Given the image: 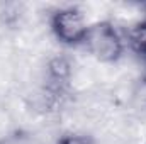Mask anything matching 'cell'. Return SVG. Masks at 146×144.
I'll list each match as a JSON object with an SVG mask.
<instances>
[{
    "label": "cell",
    "instance_id": "277c9868",
    "mask_svg": "<svg viewBox=\"0 0 146 144\" xmlns=\"http://www.w3.org/2000/svg\"><path fill=\"white\" fill-rule=\"evenodd\" d=\"M49 76L54 83H66L72 73V66L68 63V59L65 58H54L49 63Z\"/></svg>",
    "mask_w": 146,
    "mask_h": 144
},
{
    "label": "cell",
    "instance_id": "3957f363",
    "mask_svg": "<svg viewBox=\"0 0 146 144\" xmlns=\"http://www.w3.org/2000/svg\"><path fill=\"white\" fill-rule=\"evenodd\" d=\"M127 42L134 54L146 61V19L134 24L127 32Z\"/></svg>",
    "mask_w": 146,
    "mask_h": 144
},
{
    "label": "cell",
    "instance_id": "5b68a950",
    "mask_svg": "<svg viewBox=\"0 0 146 144\" xmlns=\"http://www.w3.org/2000/svg\"><path fill=\"white\" fill-rule=\"evenodd\" d=\"M58 144H94V141L83 134H66V136L60 137Z\"/></svg>",
    "mask_w": 146,
    "mask_h": 144
},
{
    "label": "cell",
    "instance_id": "7a4b0ae2",
    "mask_svg": "<svg viewBox=\"0 0 146 144\" xmlns=\"http://www.w3.org/2000/svg\"><path fill=\"white\" fill-rule=\"evenodd\" d=\"M51 31L56 39L65 46H80L83 44L88 24L76 7H63L53 12L51 15Z\"/></svg>",
    "mask_w": 146,
    "mask_h": 144
},
{
    "label": "cell",
    "instance_id": "8992f818",
    "mask_svg": "<svg viewBox=\"0 0 146 144\" xmlns=\"http://www.w3.org/2000/svg\"><path fill=\"white\" fill-rule=\"evenodd\" d=\"M143 10H145V15H146V3L143 5Z\"/></svg>",
    "mask_w": 146,
    "mask_h": 144
},
{
    "label": "cell",
    "instance_id": "6da1fadb",
    "mask_svg": "<svg viewBox=\"0 0 146 144\" xmlns=\"http://www.w3.org/2000/svg\"><path fill=\"white\" fill-rule=\"evenodd\" d=\"M83 44L102 63H114L122 56L124 42L122 37L109 20H100L88 26Z\"/></svg>",
    "mask_w": 146,
    "mask_h": 144
}]
</instances>
